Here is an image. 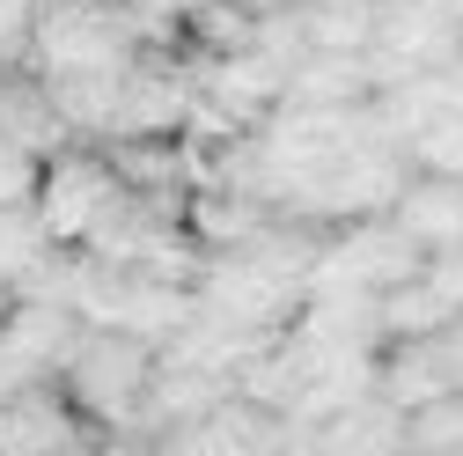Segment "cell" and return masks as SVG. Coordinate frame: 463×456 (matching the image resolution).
<instances>
[{
    "instance_id": "cell-1",
    "label": "cell",
    "mask_w": 463,
    "mask_h": 456,
    "mask_svg": "<svg viewBox=\"0 0 463 456\" xmlns=\"http://www.w3.org/2000/svg\"><path fill=\"white\" fill-rule=\"evenodd\" d=\"M155 361H162V347H147V338L126 331V324H103V331H89L81 347H74L67 383H74V397H81L96 420L133 427L140 397H147V383H155Z\"/></svg>"
},
{
    "instance_id": "cell-2",
    "label": "cell",
    "mask_w": 463,
    "mask_h": 456,
    "mask_svg": "<svg viewBox=\"0 0 463 456\" xmlns=\"http://www.w3.org/2000/svg\"><path fill=\"white\" fill-rule=\"evenodd\" d=\"M118 192H126V177L110 169V155H52L44 185H37V214L52 228V243H89V228L110 214Z\"/></svg>"
},
{
    "instance_id": "cell-3",
    "label": "cell",
    "mask_w": 463,
    "mask_h": 456,
    "mask_svg": "<svg viewBox=\"0 0 463 456\" xmlns=\"http://www.w3.org/2000/svg\"><path fill=\"white\" fill-rule=\"evenodd\" d=\"M192 96H199V74H155L147 67V52H140V67L126 74V96H118V119H110V140H126V133H184L192 119Z\"/></svg>"
},
{
    "instance_id": "cell-4",
    "label": "cell",
    "mask_w": 463,
    "mask_h": 456,
    "mask_svg": "<svg viewBox=\"0 0 463 456\" xmlns=\"http://www.w3.org/2000/svg\"><path fill=\"white\" fill-rule=\"evenodd\" d=\"M390 221L404 228V236H420L427 251L463 243V177H441V169H427L420 185H404V199L390 206Z\"/></svg>"
},
{
    "instance_id": "cell-5",
    "label": "cell",
    "mask_w": 463,
    "mask_h": 456,
    "mask_svg": "<svg viewBox=\"0 0 463 456\" xmlns=\"http://www.w3.org/2000/svg\"><path fill=\"white\" fill-rule=\"evenodd\" d=\"M456 375H449V354H441V338H397V354L383 361V397L404 413H420L434 405V397H449Z\"/></svg>"
},
{
    "instance_id": "cell-6",
    "label": "cell",
    "mask_w": 463,
    "mask_h": 456,
    "mask_svg": "<svg viewBox=\"0 0 463 456\" xmlns=\"http://www.w3.org/2000/svg\"><path fill=\"white\" fill-rule=\"evenodd\" d=\"M375 96V74H368V52H309V60L287 74V103H361Z\"/></svg>"
},
{
    "instance_id": "cell-7",
    "label": "cell",
    "mask_w": 463,
    "mask_h": 456,
    "mask_svg": "<svg viewBox=\"0 0 463 456\" xmlns=\"http://www.w3.org/2000/svg\"><path fill=\"white\" fill-rule=\"evenodd\" d=\"M0 449H81V434L37 383H23L15 397H0Z\"/></svg>"
},
{
    "instance_id": "cell-8",
    "label": "cell",
    "mask_w": 463,
    "mask_h": 456,
    "mask_svg": "<svg viewBox=\"0 0 463 456\" xmlns=\"http://www.w3.org/2000/svg\"><path fill=\"white\" fill-rule=\"evenodd\" d=\"M456 317V302L434 288V280H397V288H383V331L390 338H434L441 324Z\"/></svg>"
},
{
    "instance_id": "cell-9",
    "label": "cell",
    "mask_w": 463,
    "mask_h": 456,
    "mask_svg": "<svg viewBox=\"0 0 463 456\" xmlns=\"http://www.w3.org/2000/svg\"><path fill=\"white\" fill-rule=\"evenodd\" d=\"M44 243H52V228H44V214L30 199L23 206H0V280H23L44 258Z\"/></svg>"
},
{
    "instance_id": "cell-10",
    "label": "cell",
    "mask_w": 463,
    "mask_h": 456,
    "mask_svg": "<svg viewBox=\"0 0 463 456\" xmlns=\"http://www.w3.org/2000/svg\"><path fill=\"white\" fill-rule=\"evenodd\" d=\"M192 30L206 52H243L258 44V8H243V0H206V8H192Z\"/></svg>"
},
{
    "instance_id": "cell-11",
    "label": "cell",
    "mask_w": 463,
    "mask_h": 456,
    "mask_svg": "<svg viewBox=\"0 0 463 456\" xmlns=\"http://www.w3.org/2000/svg\"><path fill=\"white\" fill-rule=\"evenodd\" d=\"M412 162L420 169H441V177H463V110H441L434 126L412 133Z\"/></svg>"
},
{
    "instance_id": "cell-12",
    "label": "cell",
    "mask_w": 463,
    "mask_h": 456,
    "mask_svg": "<svg viewBox=\"0 0 463 456\" xmlns=\"http://www.w3.org/2000/svg\"><path fill=\"white\" fill-rule=\"evenodd\" d=\"M412 449H463V390L412 413Z\"/></svg>"
},
{
    "instance_id": "cell-13",
    "label": "cell",
    "mask_w": 463,
    "mask_h": 456,
    "mask_svg": "<svg viewBox=\"0 0 463 456\" xmlns=\"http://www.w3.org/2000/svg\"><path fill=\"white\" fill-rule=\"evenodd\" d=\"M37 52V0H0V67Z\"/></svg>"
},
{
    "instance_id": "cell-14",
    "label": "cell",
    "mask_w": 463,
    "mask_h": 456,
    "mask_svg": "<svg viewBox=\"0 0 463 456\" xmlns=\"http://www.w3.org/2000/svg\"><path fill=\"white\" fill-rule=\"evenodd\" d=\"M243 8H258V15H265V8H295V0H243Z\"/></svg>"
}]
</instances>
